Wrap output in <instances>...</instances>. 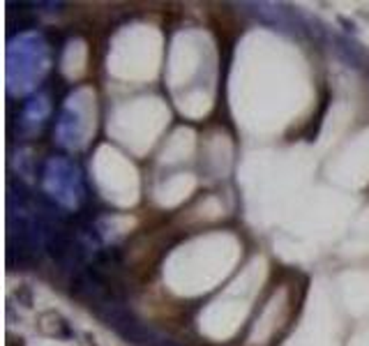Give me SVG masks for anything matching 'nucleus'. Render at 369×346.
Returning <instances> with one entry per match:
<instances>
[{
	"mask_svg": "<svg viewBox=\"0 0 369 346\" xmlns=\"http://www.w3.org/2000/svg\"><path fill=\"white\" fill-rule=\"evenodd\" d=\"M21 342H24V340H17V337H10V342H7V346H24Z\"/></svg>",
	"mask_w": 369,
	"mask_h": 346,
	"instance_id": "obj_1",
	"label": "nucleus"
}]
</instances>
